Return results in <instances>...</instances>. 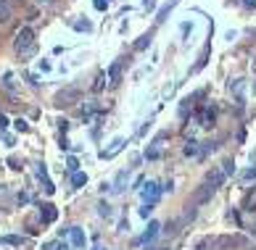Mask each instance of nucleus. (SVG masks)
<instances>
[{"label":"nucleus","mask_w":256,"mask_h":250,"mask_svg":"<svg viewBox=\"0 0 256 250\" xmlns=\"http://www.w3.org/2000/svg\"><path fill=\"white\" fill-rule=\"evenodd\" d=\"M84 179H88L84 174H74V185H84Z\"/></svg>","instance_id":"nucleus-6"},{"label":"nucleus","mask_w":256,"mask_h":250,"mask_svg":"<svg viewBox=\"0 0 256 250\" xmlns=\"http://www.w3.org/2000/svg\"><path fill=\"white\" fill-rule=\"evenodd\" d=\"M37 3H50V0H37Z\"/></svg>","instance_id":"nucleus-8"},{"label":"nucleus","mask_w":256,"mask_h":250,"mask_svg":"<svg viewBox=\"0 0 256 250\" xmlns=\"http://www.w3.org/2000/svg\"><path fill=\"white\" fill-rule=\"evenodd\" d=\"M214 190H216V187H212V185H204L201 190L196 192V203H206V200L214 195Z\"/></svg>","instance_id":"nucleus-3"},{"label":"nucleus","mask_w":256,"mask_h":250,"mask_svg":"<svg viewBox=\"0 0 256 250\" xmlns=\"http://www.w3.org/2000/svg\"><path fill=\"white\" fill-rule=\"evenodd\" d=\"M32 50H34V32L30 29V26H24V29L16 34V53L18 55H30Z\"/></svg>","instance_id":"nucleus-2"},{"label":"nucleus","mask_w":256,"mask_h":250,"mask_svg":"<svg viewBox=\"0 0 256 250\" xmlns=\"http://www.w3.org/2000/svg\"><path fill=\"white\" fill-rule=\"evenodd\" d=\"M82 98V90L77 87V84H69V87H64V90H58L56 92V105H58V108H69V105H74Z\"/></svg>","instance_id":"nucleus-1"},{"label":"nucleus","mask_w":256,"mask_h":250,"mask_svg":"<svg viewBox=\"0 0 256 250\" xmlns=\"http://www.w3.org/2000/svg\"><path fill=\"white\" fill-rule=\"evenodd\" d=\"M11 21V5L6 0H0V24H8Z\"/></svg>","instance_id":"nucleus-4"},{"label":"nucleus","mask_w":256,"mask_h":250,"mask_svg":"<svg viewBox=\"0 0 256 250\" xmlns=\"http://www.w3.org/2000/svg\"><path fill=\"white\" fill-rule=\"evenodd\" d=\"M146 45H148V37H140V42H138L135 47H138V50H140V47H146Z\"/></svg>","instance_id":"nucleus-7"},{"label":"nucleus","mask_w":256,"mask_h":250,"mask_svg":"<svg viewBox=\"0 0 256 250\" xmlns=\"http://www.w3.org/2000/svg\"><path fill=\"white\" fill-rule=\"evenodd\" d=\"M72 243L74 245H84V237H82L80 229H72Z\"/></svg>","instance_id":"nucleus-5"}]
</instances>
